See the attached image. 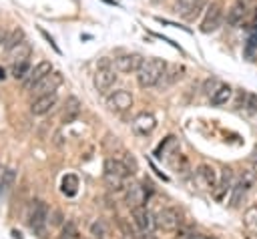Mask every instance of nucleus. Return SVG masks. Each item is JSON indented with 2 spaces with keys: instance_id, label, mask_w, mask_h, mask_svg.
Masks as SVG:
<instances>
[{
  "instance_id": "1",
  "label": "nucleus",
  "mask_w": 257,
  "mask_h": 239,
  "mask_svg": "<svg viewBox=\"0 0 257 239\" xmlns=\"http://www.w3.org/2000/svg\"><path fill=\"white\" fill-rule=\"evenodd\" d=\"M167 62L163 58H145L141 68L135 72L137 76V84L141 88H153V86H159L165 70H167Z\"/></svg>"
},
{
  "instance_id": "2",
  "label": "nucleus",
  "mask_w": 257,
  "mask_h": 239,
  "mask_svg": "<svg viewBox=\"0 0 257 239\" xmlns=\"http://www.w3.org/2000/svg\"><path fill=\"white\" fill-rule=\"evenodd\" d=\"M102 177H104V183L108 185V189L112 191H122L126 185V177H131V169L126 167V163L122 159H114V157H108L102 165Z\"/></svg>"
},
{
  "instance_id": "3",
  "label": "nucleus",
  "mask_w": 257,
  "mask_h": 239,
  "mask_svg": "<svg viewBox=\"0 0 257 239\" xmlns=\"http://www.w3.org/2000/svg\"><path fill=\"white\" fill-rule=\"evenodd\" d=\"M116 68L108 62V60H100L98 64H96V70H94V76H92V82H94V88L98 90V92H108L112 86H114V82H116Z\"/></svg>"
},
{
  "instance_id": "4",
  "label": "nucleus",
  "mask_w": 257,
  "mask_h": 239,
  "mask_svg": "<svg viewBox=\"0 0 257 239\" xmlns=\"http://www.w3.org/2000/svg\"><path fill=\"white\" fill-rule=\"evenodd\" d=\"M50 221V207L44 201H34L30 205V213H28V225L34 233L42 235L46 223Z\"/></svg>"
},
{
  "instance_id": "5",
  "label": "nucleus",
  "mask_w": 257,
  "mask_h": 239,
  "mask_svg": "<svg viewBox=\"0 0 257 239\" xmlns=\"http://www.w3.org/2000/svg\"><path fill=\"white\" fill-rule=\"evenodd\" d=\"M62 82H64L62 74H60L58 70H52V72H48L46 76H42V78L30 88V94H32L34 98H38V96H46V94H54Z\"/></svg>"
},
{
  "instance_id": "6",
  "label": "nucleus",
  "mask_w": 257,
  "mask_h": 239,
  "mask_svg": "<svg viewBox=\"0 0 257 239\" xmlns=\"http://www.w3.org/2000/svg\"><path fill=\"white\" fill-rule=\"evenodd\" d=\"M253 183H255V173H253V171H245L243 177H241V179L233 185V189H231V197H229V207H231V209H237V207L243 203V199H245L247 191L253 187Z\"/></svg>"
},
{
  "instance_id": "7",
  "label": "nucleus",
  "mask_w": 257,
  "mask_h": 239,
  "mask_svg": "<svg viewBox=\"0 0 257 239\" xmlns=\"http://www.w3.org/2000/svg\"><path fill=\"white\" fill-rule=\"evenodd\" d=\"M149 195H151V185L147 187V183H131L124 187V201L131 209L147 205Z\"/></svg>"
},
{
  "instance_id": "8",
  "label": "nucleus",
  "mask_w": 257,
  "mask_h": 239,
  "mask_svg": "<svg viewBox=\"0 0 257 239\" xmlns=\"http://www.w3.org/2000/svg\"><path fill=\"white\" fill-rule=\"evenodd\" d=\"M221 22H223V8H221V4L219 2H211L205 8V16L201 20L199 30L203 34H211V32H215L221 26Z\"/></svg>"
},
{
  "instance_id": "9",
  "label": "nucleus",
  "mask_w": 257,
  "mask_h": 239,
  "mask_svg": "<svg viewBox=\"0 0 257 239\" xmlns=\"http://www.w3.org/2000/svg\"><path fill=\"white\" fill-rule=\"evenodd\" d=\"M155 217H157V227L163 231H177L183 223L181 211L175 207H163Z\"/></svg>"
},
{
  "instance_id": "10",
  "label": "nucleus",
  "mask_w": 257,
  "mask_h": 239,
  "mask_svg": "<svg viewBox=\"0 0 257 239\" xmlns=\"http://www.w3.org/2000/svg\"><path fill=\"white\" fill-rule=\"evenodd\" d=\"M131 215L141 233H153L157 229V217L151 213V209H147V205L131 209Z\"/></svg>"
},
{
  "instance_id": "11",
  "label": "nucleus",
  "mask_w": 257,
  "mask_h": 239,
  "mask_svg": "<svg viewBox=\"0 0 257 239\" xmlns=\"http://www.w3.org/2000/svg\"><path fill=\"white\" fill-rule=\"evenodd\" d=\"M207 8V0H177V14L187 20V22H193L195 18H199V14Z\"/></svg>"
},
{
  "instance_id": "12",
  "label": "nucleus",
  "mask_w": 257,
  "mask_h": 239,
  "mask_svg": "<svg viewBox=\"0 0 257 239\" xmlns=\"http://www.w3.org/2000/svg\"><path fill=\"white\" fill-rule=\"evenodd\" d=\"M131 127H133V133H135V135H139V137H149V135L157 129V116H155L153 112L143 110V112H139V114L133 118Z\"/></svg>"
},
{
  "instance_id": "13",
  "label": "nucleus",
  "mask_w": 257,
  "mask_h": 239,
  "mask_svg": "<svg viewBox=\"0 0 257 239\" xmlns=\"http://www.w3.org/2000/svg\"><path fill=\"white\" fill-rule=\"evenodd\" d=\"M195 177H197L199 187H201V189H207V191H211V193H213V189L217 187V181H219L217 171H215L211 165H207V163H203V165L197 167Z\"/></svg>"
},
{
  "instance_id": "14",
  "label": "nucleus",
  "mask_w": 257,
  "mask_h": 239,
  "mask_svg": "<svg viewBox=\"0 0 257 239\" xmlns=\"http://www.w3.org/2000/svg\"><path fill=\"white\" fill-rule=\"evenodd\" d=\"M143 56L137 54V52H131V54H120L114 58V68L122 74H131V72H137L143 64Z\"/></svg>"
},
{
  "instance_id": "15",
  "label": "nucleus",
  "mask_w": 257,
  "mask_h": 239,
  "mask_svg": "<svg viewBox=\"0 0 257 239\" xmlns=\"http://www.w3.org/2000/svg\"><path fill=\"white\" fill-rule=\"evenodd\" d=\"M249 14V2L247 0H235L231 8L227 10V24L233 28H239Z\"/></svg>"
},
{
  "instance_id": "16",
  "label": "nucleus",
  "mask_w": 257,
  "mask_h": 239,
  "mask_svg": "<svg viewBox=\"0 0 257 239\" xmlns=\"http://www.w3.org/2000/svg\"><path fill=\"white\" fill-rule=\"evenodd\" d=\"M106 104H108V108L114 110V112H124V110H128V108L133 106V94H131L128 90H124V88L114 90V92L106 98Z\"/></svg>"
},
{
  "instance_id": "17",
  "label": "nucleus",
  "mask_w": 257,
  "mask_h": 239,
  "mask_svg": "<svg viewBox=\"0 0 257 239\" xmlns=\"http://www.w3.org/2000/svg\"><path fill=\"white\" fill-rule=\"evenodd\" d=\"M233 171L229 169V167H225L223 171H221V175H219V181H217V187L213 189V197H215V201H223L225 197H227V193H231V189H233Z\"/></svg>"
},
{
  "instance_id": "18",
  "label": "nucleus",
  "mask_w": 257,
  "mask_h": 239,
  "mask_svg": "<svg viewBox=\"0 0 257 239\" xmlns=\"http://www.w3.org/2000/svg\"><path fill=\"white\" fill-rule=\"evenodd\" d=\"M48 72H52V64L48 62V60H40L34 68H30V72H28V76L22 80V86H24V90H30L42 76H46Z\"/></svg>"
},
{
  "instance_id": "19",
  "label": "nucleus",
  "mask_w": 257,
  "mask_h": 239,
  "mask_svg": "<svg viewBox=\"0 0 257 239\" xmlns=\"http://www.w3.org/2000/svg\"><path fill=\"white\" fill-rule=\"evenodd\" d=\"M56 106V92L54 94H46V96H38L30 102V112L34 116H42L46 112H50Z\"/></svg>"
},
{
  "instance_id": "20",
  "label": "nucleus",
  "mask_w": 257,
  "mask_h": 239,
  "mask_svg": "<svg viewBox=\"0 0 257 239\" xmlns=\"http://www.w3.org/2000/svg\"><path fill=\"white\" fill-rule=\"evenodd\" d=\"M30 54H32V46H30V42H28V40H22V42H18L16 46H12L10 50H6V56H8V60H10V62L28 60V58H30Z\"/></svg>"
},
{
  "instance_id": "21",
  "label": "nucleus",
  "mask_w": 257,
  "mask_h": 239,
  "mask_svg": "<svg viewBox=\"0 0 257 239\" xmlns=\"http://www.w3.org/2000/svg\"><path fill=\"white\" fill-rule=\"evenodd\" d=\"M80 108H82L80 100L76 96H68L66 102H64V110H62V123L64 125L74 123L78 118V114H80Z\"/></svg>"
},
{
  "instance_id": "22",
  "label": "nucleus",
  "mask_w": 257,
  "mask_h": 239,
  "mask_svg": "<svg viewBox=\"0 0 257 239\" xmlns=\"http://www.w3.org/2000/svg\"><path fill=\"white\" fill-rule=\"evenodd\" d=\"M167 161H169V165L175 169V173L187 175V171H189V159H187L183 153H179V151L175 149L171 155H167Z\"/></svg>"
},
{
  "instance_id": "23",
  "label": "nucleus",
  "mask_w": 257,
  "mask_h": 239,
  "mask_svg": "<svg viewBox=\"0 0 257 239\" xmlns=\"http://www.w3.org/2000/svg\"><path fill=\"white\" fill-rule=\"evenodd\" d=\"M183 74H185V68L183 66H179V64H175V66H167V70H165V74H163V78H161V86H171V84H175L179 78H183Z\"/></svg>"
},
{
  "instance_id": "24",
  "label": "nucleus",
  "mask_w": 257,
  "mask_h": 239,
  "mask_svg": "<svg viewBox=\"0 0 257 239\" xmlns=\"http://www.w3.org/2000/svg\"><path fill=\"white\" fill-rule=\"evenodd\" d=\"M14 183H16V171L12 167L4 169L2 175H0V197L8 195V191L14 187Z\"/></svg>"
},
{
  "instance_id": "25",
  "label": "nucleus",
  "mask_w": 257,
  "mask_h": 239,
  "mask_svg": "<svg viewBox=\"0 0 257 239\" xmlns=\"http://www.w3.org/2000/svg\"><path fill=\"white\" fill-rule=\"evenodd\" d=\"M237 104H239L241 108H245L249 114H257V92H247V90H243Z\"/></svg>"
},
{
  "instance_id": "26",
  "label": "nucleus",
  "mask_w": 257,
  "mask_h": 239,
  "mask_svg": "<svg viewBox=\"0 0 257 239\" xmlns=\"http://www.w3.org/2000/svg\"><path fill=\"white\" fill-rule=\"evenodd\" d=\"M231 94H233L231 86H229V84H221L209 98H211V104H213V106H221V104H227V100L231 98Z\"/></svg>"
},
{
  "instance_id": "27",
  "label": "nucleus",
  "mask_w": 257,
  "mask_h": 239,
  "mask_svg": "<svg viewBox=\"0 0 257 239\" xmlns=\"http://www.w3.org/2000/svg\"><path fill=\"white\" fill-rule=\"evenodd\" d=\"M60 191L66 195V197H74L78 193V177L68 173L62 177V183H60Z\"/></svg>"
},
{
  "instance_id": "28",
  "label": "nucleus",
  "mask_w": 257,
  "mask_h": 239,
  "mask_svg": "<svg viewBox=\"0 0 257 239\" xmlns=\"http://www.w3.org/2000/svg\"><path fill=\"white\" fill-rule=\"evenodd\" d=\"M243 225L251 235H257V205H251L243 213Z\"/></svg>"
},
{
  "instance_id": "29",
  "label": "nucleus",
  "mask_w": 257,
  "mask_h": 239,
  "mask_svg": "<svg viewBox=\"0 0 257 239\" xmlns=\"http://www.w3.org/2000/svg\"><path fill=\"white\" fill-rule=\"evenodd\" d=\"M30 72V62L28 60H20V62H12V70L10 74L16 78V80H24Z\"/></svg>"
},
{
  "instance_id": "30",
  "label": "nucleus",
  "mask_w": 257,
  "mask_h": 239,
  "mask_svg": "<svg viewBox=\"0 0 257 239\" xmlns=\"http://www.w3.org/2000/svg\"><path fill=\"white\" fill-rule=\"evenodd\" d=\"M58 239H80V231H78V227L72 221H68V223L62 225Z\"/></svg>"
},
{
  "instance_id": "31",
  "label": "nucleus",
  "mask_w": 257,
  "mask_h": 239,
  "mask_svg": "<svg viewBox=\"0 0 257 239\" xmlns=\"http://www.w3.org/2000/svg\"><path fill=\"white\" fill-rule=\"evenodd\" d=\"M22 40H24V32H22L20 28H14V30H12V34H8V36H6L4 48H6V50H10L12 46H16V44H18V42H22Z\"/></svg>"
},
{
  "instance_id": "32",
  "label": "nucleus",
  "mask_w": 257,
  "mask_h": 239,
  "mask_svg": "<svg viewBox=\"0 0 257 239\" xmlns=\"http://www.w3.org/2000/svg\"><path fill=\"white\" fill-rule=\"evenodd\" d=\"M106 223L102 221V219H96L92 225H90V235L94 237V239H104V235H106Z\"/></svg>"
},
{
  "instance_id": "33",
  "label": "nucleus",
  "mask_w": 257,
  "mask_h": 239,
  "mask_svg": "<svg viewBox=\"0 0 257 239\" xmlns=\"http://www.w3.org/2000/svg\"><path fill=\"white\" fill-rule=\"evenodd\" d=\"M169 147H175V137H167L159 147H157V151H155V157L157 159H163V157H167L169 155Z\"/></svg>"
},
{
  "instance_id": "34",
  "label": "nucleus",
  "mask_w": 257,
  "mask_h": 239,
  "mask_svg": "<svg viewBox=\"0 0 257 239\" xmlns=\"http://www.w3.org/2000/svg\"><path fill=\"white\" fill-rule=\"evenodd\" d=\"M195 235H197V233H195L191 227H183V225H181V227L175 231L173 239H195Z\"/></svg>"
},
{
  "instance_id": "35",
  "label": "nucleus",
  "mask_w": 257,
  "mask_h": 239,
  "mask_svg": "<svg viewBox=\"0 0 257 239\" xmlns=\"http://www.w3.org/2000/svg\"><path fill=\"white\" fill-rule=\"evenodd\" d=\"M221 84H223V82H219L217 78H209V80H205L203 90H205V94H207V96H211V94H213V92H215V90H217Z\"/></svg>"
},
{
  "instance_id": "36",
  "label": "nucleus",
  "mask_w": 257,
  "mask_h": 239,
  "mask_svg": "<svg viewBox=\"0 0 257 239\" xmlns=\"http://www.w3.org/2000/svg\"><path fill=\"white\" fill-rule=\"evenodd\" d=\"M50 219H52V225H60L62 223V213L60 211H52Z\"/></svg>"
},
{
  "instance_id": "37",
  "label": "nucleus",
  "mask_w": 257,
  "mask_h": 239,
  "mask_svg": "<svg viewBox=\"0 0 257 239\" xmlns=\"http://www.w3.org/2000/svg\"><path fill=\"white\" fill-rule=\"evenodd\" d=\"M6 36H8V34H6V32H4L2 28H0V46H2L4 42H6Z\"/></svg>"
},
{
  "instance_id": "38",
  "label": "nucleus",
  "mask_w": 257,
  "mask_h": 239,
  "mask_svg": "<svg viewBox=\"0 0 257 239\" xmlns=\"http://www.w3.org/2000/svg\"><path fill=\"white\" fill-rule=\"evenodd\" d=\"M195 239H217V237H211V235H195Z\"/></svg>"
},
{
  "instance_id": "39",
  "label": "nucleus",
  "mask_w": 257,
  "mask_h": 239,
  "mask_svg": "<svg viewBox=\"0 0 257 239\" xmlns=\"http://www.w3.org/2000/svg\"><path fill=\"white\" fill-rule=\"evenodd\" d=\"M141 239H157V237H155L153 233H143V237H141Z\"/></svg>"
},
{
  "instance_id": "40",
  "label": "nucleus",
  "mask_w": 257,
  "mask_h": 239,
  "mask_svg": "<svg viewBox=\"0 0 257 239\" xmlns=\"http://www.w3.org/2000/svg\"><path fill=\"white\" fill-rule=\"evenodd\" d=\"M4 76H6V70L0 66V80H4Z\"/></svg>"
},
{
  "instance_id": "41",
  "label": "nucleus",
  "mask_w": 257,
  "mask_h": 239,
  "mask_svg": "<svg viewBox=\"0 0 257 239\" xmlns=\"http://www.w3.org/2000/svg\"><path fill=\"white\" fill-rule=\"evenodd\" d=\"M153 2H159V0H153Z\"/></svg>"
}]
</instances>
